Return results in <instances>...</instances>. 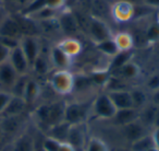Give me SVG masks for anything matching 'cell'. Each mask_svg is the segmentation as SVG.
<instances>
[{"label":"cell","instance_id":"37","mask_svg":"<svg viewBox=\"0 0 159 151\" xmlns=\"http://www.w3.org/2000/svg\"><path fill=\"white\" fill-rule=\"evenodd\" d=\"M45 3H46V7L59 11L64 7L66 0H45Z\"/></svg>","mask_w":159,"mask_h":151},{"label":"cell","instance_id":"6","mask_svg":"<svg viewBox=\"0 0 159 151\" xmlns=\"http://www.w3.org/2000/svg\"><path fill=\"white\" fill-rule=\"evenodd\" d=\"M111 17L118 23H125L133 20L135 16V6L129 0H118L111 7Z\"/></svg>","mask_w":159,"mask_h":151},{"label":"cell","instance_id":"5","mask_svg":"<svg viewBox=\"0 0 159 151\" xmlns=\"http://www.w3.org/2000/svg\"><path fill=\"white\" fill-rule=\"evenodd\" d=\"M87 34L94 44L113 36L110 27L97 17H89L87 22Z\"/></svg>","mask_w":159,"mask_h":151},{"label":"cell","instance_id":"30","mask_svg":"<svg viewBox=\"0 0 159 151\" xmlns=\"http://www.w3.org/2000/svg\"><path fill=\"white\" fill-rule=\"evenodd\" d=\"M152 147H155L154 140H152V135L148 134V135L139 138L136 141L132 142L130 149L132 151H148Z\"/></svg>","mask_w":159,"mask_h":151},{"label":"cell","instance_id":"14","mask_svg":"<svg viewBox=\"0 0 159 151\" xmlns=\"http://www.w3.org/2000/svg\"><path fill=\"white\" fill-rule=\"evenodd\" d=\"M110 100L112 101L113 105L117 110L131 109L133 107L132 96H131L130 90L119 89V90H109L107 92Z\"/></svg>","mask_w":159,"mask_h":151},{"label":"cell","instance_id":"19","mask_svg":"<svg viewBox=\"0 0 159 151\" xmlns=\"http://www.w3.org/2000/svg\"><path fill=\"white\" fill-rule=\"evenodd\" d=\"M59 48H61L64 53L71 58L79 56L83 51V45L76 37H66L61 40L57 44Z\"/></svg>","mask_w":159,"mask_h":151},{"label":"cell","instance_id":"34","mask_svg":"<svg viewBox=\"0 0 159 151\" xmlns=\"http://www.w3.org/2000/svg\"><path fill=\"white\" fill-rule=\"evenodd\" d=\"M60 146H61V141L49 136H46L42 141V148L44 151H59Z\"/></svg>","mask_w":159,"mask_h":151},{"label":"cell","instance_id":"17","mask_svg":"<svg viewBox=\"0 0 159 151\" xmlns=\"http://www.w3.org/2000/svg\"><path fill=\"white\" fill-rule=\"evenodd\" d=\"M111 76H116L118 78L122 79L124 81H130L137 79L141 75V67L136 64L135 61H129L124 66H122L117 71L110 73Z\"/></svg>","mask_w":159,"mask_h":151},{"label":"cell","instance_id":"21","mask_svg":"<svg viewBox=\"0 0 159 151\" xmlns=\"http://www.w3.org/2000/svg\"><path fill=\"white\" fill-rule=\"evenodd\" d=\"M134 49L131 51H119L117 55H115L113 57H111V60L108 65V71L110 73L117 71L118 69H120L122 66H124L125 64H128L129 61H132L134 58Z\"/></svg>","mask_w":159,"mask_h":151},{"label":"cell","instance_id":"40","mask_svg":"<svg viewBox=\"0 0 159 151\" xmlns=\"http://www.w3.org/2000/svg\"><path fill=\"white\" fill-rule=\"evenodd\" d=\"M143 3L149 8H159V0H143Z\"/></svg>","mask_w":159,"mask_h":151},{"label":"cell","instance_id":"23","mask_svg":"<svg viewBox=\"0 0 159 151\" xmlns=\"http://www.w3.org/2000/svg\"><path fill=\"white\" fill-rule=\"evenodd\" d=\"M26 106H27V104L24 101V99L20 98V96L12 95L9 104H8V106L6 107L5 112H3L1 116H2V117H8V116L23 115Z\"/></svg>","mask_w":159,"mask_h":151},{"label":"cell","instance_id":"20","mask_svg":"<svg viewBox=\"0 0 159 151\" xmlns=\"http://www.w3.org/2000/svg\"><path fill=\"white\" fill-rule=\"evenodd\" d=\"M36 142L29 133H23L14 139L10 151H35Z\"/></svg>","mask_w":159,"mask_h":151},{"label":"cell","instance_id":"35","mask_svg":"<svg viewBox=\"0 0 159 151\" xmlns=\"http://www.w3.org/2000/svg\"><path fill=\"white\" fill-rule=\"evenodd\" d=\"M145 87L148 91L155 92L157 90H159V71L154 72L146 79Z\"/></svg>","mask_w":159,"mask_h":151},{"label":"cell","instance_id":"44","mask_svg":"<svg viewBox=\"0 0 159 151\" xmlns=\"http://www.w3.org/2000/svg\"><path fill=\"white\" fill-rule=\"evenodd\" d=\"M148 151H159V148H157V147H152V148H150Z\"/></svg>","mask_w":159,"mask_h":151},{"label":"cell","instance_id":"1","mask_svg":"<svg viewBox=\"0 0 159 151\" xmlns=\"http://www.w3.org/2000/svg\"><path fill=\"white\" fill-rule=\"evenodd\" d=\"M66 101H56L52 103H45L35 110V116L37 123L45 127V130L56 124L64 120V110H66Z\"/></svg>","mask_w":159,"mask_h":151},{"label":"cell","instance_id":"2","mask_svg":"<svg viewBox=\"0 0 159 151\" xmlns=\"http://www.w3.org/2000/svg\"><path fill=\"white\" fill-rule=\"evenodd\" d=\"M49 85L59 95H69L74 91L75 76L70 70H55L49 78Z\"/></svg>","mask_w":159,"mask_h":151},{"label":"cell","instance_id":"27","mask_svg":"<svg viewBox=\"0 0 159 151\" xmlns=\"http://www.w3.org/2000/svg\"><path fill=\"white\" fill-rule=\"evenodd\" d=\"M52 68L51 66L50 59H49V55L45 56L43 53L39 54L36 60L34 61V64L32 65L31 69L38 76H45L50 71V69Z\"/></svg>","mask_w":159,"mask_h":151},{"label":"cell","instance_id":"22","mask_svg":"<svg viewBox=\"0 0 159 151\" xmlns=\"http://www.w3.org/2000/svg\"><path fill=\"white\" fill-rule=\"evenodd\" d=\"M40 93H42V88H40L39 82L30 77L27 80L26 87H25L24 93H23V99L26 102V104L30 105L35 103L39 98Z\"/></svg>","mask_w":159,"mask_h":151},{"label":"cell","instance_id":"10","mask_svg":"<svg viewBox=\"0 0 159 151\" xmlns=\"http://www.w3.org/2000/svg\"><path fill=\"white\" fill-rule=\"evenodd\" d=\"M121 133H122V135H123V137L126 139V141L130 142V144H132V142L139 140V138L150 134L149 131H148L147 127H146L139 119L134 120V122L130 123V124L125 125V126H122Z\"/></svg>","mask_w":159,"mask_h":151},{"label":"cell","instance_id":"33","mask_svg":"<svg viewBox=\"0 0 159 151\" xmlns=\"http://www.w3.org/2000/svg\"><path fill=\"white\" fill-rule=\"evenodd\" d=\"M145 40L147 44H155L159 42V23L154 22L149 24L145 30Z\"/></svg>","mask_w":159,"mask_h":151},{"label":"cell","instance_id":"25","mask_svg":"<svg viewBox=\"0 0 159 151\" xmlns=\"http://www.w3.org/2000/svg\"><path fill=\"white\" fill-rule=\"evenodd\" d=\"M70 127L71 125L69 123H66V120H63V122L59 123V124H56L55 126L47 129L46 136L52 137L61 142H66V138H68L69 130H70Z\"/></svg>","mask_w":159,"mask_h":151},{"label":"cell","instance_id":"31","mask_svg":"<svg viewBox=\"0 0 159 151\" xmlns=\"http://www.w3.org/2000/svg\"><path fill=\"white\" fill-rule=\"evenodd\" d=\"M84 151H110L109 147L102 139L98 137H91L86 142Z\"/></svg>","mask_w":159,"mask_h":151},{"label":"cell","instance_id":"28","mask_svg":"<svg viewBox=\"0 0 159 151\" xmlns=\"http://www.w3.org/2000/svg\"><path fill=\"white\" fill-rule=\"evenodd\" d=\"M96 49H97L99 53H102V55L107 56V57H113L115 55H117L119 53V48H118L117 44H116L115 40H113V36L110 38H107L105 41H102L99 43H96L95 44Z\"/></svg>","mask_w":159,"mask_h":151},{"label":"cell","instance_id":"36","mask_svg":"<svg viewBox=\"0 0 159 151\" xmlns=\"http://www.w3.org/2000/svg\"><path fill=\"white\" fill-rule=\"evenodd\" d=\"M11 98V92L7 91V90H0V115H2V113L5 112L6 107L8 106Z\"/></svg>","mask_w":159,"mask_h":151},{"label":"cell","instance_id":"4","mask_svg":"<svg viewBox=\"0 0 159 151\" xmlns=\"http://www.w3.org/2000/svg\"><path fill=\"white\" fill-rule=\"evenodd\" d=\"M117 113V109L107 93H100L92 102V114L99 119L111 120Z\"/></svg>","mask_w":159,"mask_h":151},{"label":"cell","instance_id":"41","mask_svg":"<svg viewBox=\"0 0 159 151\" xmlns=\"http://www.w3.org/2000/svg\"><path fill=\"white\" fill-rule=\"evenodd\" d=\"M59 151H76L74 147H72L68 142H61V146H60Z\"/></svg>","mask_w":159,"mask_h":151},{"label":"cell","instance_id":"13","mask_svg":"<svg viewBox=\"0 0 159 151\" xmlns=\"http://www.w3.org/2000/svg\"><path fill=\"white\" fill-rule=\"evenodd\" d=\"M23 124H24L23 115L3 117L2 122L0 123V134H2L6 137L7 136L12 137L22 129Z\"/></svg>","mask_w":159,"mask_h":151},{"label":"cell","instance_id":"7","mask_svg":"<svg viewBox=\"0 0 159 151\" xmlns=\"http://www.w3.org/2000/svg\"><path fill=\"white\" fill-rule=\"evenodd\" d=\"M20 47L22 48L30 66L32 67L36 58L42 53V46L38 37L35 35H23L20 40Z\"/></svg>","mask_w":159,"mask_h":151},{"label":"cell","instance_id":"29","mask_svg":"<svg viewBox=\"0 0 159 151\" xmlns=\"http://www.w3.org/2000/svg\"><path fill=\"white\" fill-rule=\"evenodd\" d=\"M131 96H132L133 107L137 110H142L145 105L148 104V95L143 89L134 88L130 90Z\"/></svg>","mask_w":159,"mask_h":151},{"label":"cell","instance_id":"39","mask_svg":"<svg viewBox=\"0 0 159 151\" xmlns=\"http://www.w3.org/2000/svg\"><path fill=\"white\" fill-rule=\"evenodd\" d=\"M152 137V140H154V144H155V147L159 148V127H154L150 133Z\"/></svg>","mask_w":159,"mask_h":151},{"label":"cell","instance_id":"18","mask_svg":"<svg viewBox=\"0 0 159 151\" xmlns=\"http://www.w3.org/2000/svg\"><path fill=\"white\" fill-rule=\"evenodd\" d=\"M0 36H7V37L21 38L22 31L18 20L13 18H6L0 23Z\"/></svg>","mask_w":159,"mask_h":151},{"label":"cell","instance_id":"8","mask_svg":"<svg viewBox=\"0 0 159 151\" xmlns=\"http://www.w3.org/2000/svg\"><path fill=\"white\" fill-rule=\"evenodd\" d=\"M58 27L68 35V37H74L80 32V25L74 14L69 10H66L57 17Z\"/></svg>","mask_w":159,"mask_h":151},{"label":"cell","instance_id":"24","mask_svg":"<svg viewBox=\"0 0 159 151\" xmlns=\"http://www.w3.org/2000/svg\"><path fill=\"white\" fill-rule=\"evenodd\" d=\"M159 107H157L152 103H148L147 105L139 110V119L145 125L146 127H152L155 126V122H156L157 115H158Z\"/></svg>","mask_w":159,"mask_h":151},{"label":"cell","instance_id":"42","mask_svg":"<svg viewBox=\"0 0 159 151\" xmlns=\"http://www.w3.org/2000/svg\"><path fill=\"white\" fill-rule=\"evenodd\" d=\"M150 100H152V104H155L157 107H159V90L152 92V99Z\"/></svg>","mask_w":159,"mask_h":151},{"label":"cell","instance_id":"43","mask_svg":"<svg viewBox=\"0 0 159 151\" xmlns=\"http://www.w3.org/2000/svg\"><path fill=\"white\" fill-rule=\"evenodd\" d=\"M115 151H132L130 148H124V147H119V148H117Z\"/></svg>","mask_w":159,"mask_h":151},{"label":"cell","instance_id":"3","mask_svg":"<svg viewBox=\"0 0 159 151\" xmlns=\"http://www.w3.org/2000/svg\"><path fill=\"white\" fill-rule=\"evenodd\" d=\"M92 113V102H66L64 120L70 125L85 124Z\"/></svg>","mask_w":159,"mask_h":151},{"label":"cell","instance_id":"16","mask_svg":"<svg viewBox=\"0 0 159 151\" xmlns=\"http://www.w3.org/2000/svg\"><path fill=\"white\" fill-rule=\"evenodd\" d=\"M139 118V110L131 107V109L117 110V113L113 116L111 120H113V124L119 127L125 126L130 123L137 120Z\"/></svg>","mask_w":159,"mask_h":151},{"label":"cell","instance_id":"26","mask_svg":"<svg viewBox=\"0 0 159 151\" xmlns=\"http://www.w3.org/2000/svg\"><path fill=\"white\" fill-rule=\"evenodd\" d=\"M113 40L117 44L120 51H131L134 49V38L133 35L129 32H118L117 34H113Z\"/></svg>","mask_w":159,"mask_h":151},{"label":"cell","instance_id":"15","mask_svg":"<svg viewBox=\"0 0 159 151\" xmlns=\"http://www.w3.org/2000/svg\"><path fill=\"white\" fill-rule=\"evenodd\" d=\"M18 77V72L14 70V68L10 65L9 61L0 65V85L6 88L7 91L10 92Z\"/></svg>","mask_w":159,"mask_h":151},{"label":"cell","instance_id":"11","mask_svg":"<svg viewBox=\"0 0 159 151\" xmlns=\"http://www.w3.org/2000/svg\"><path fill=\"white\" fill-rule=\"evenodd\" d=\"M86 138V131H85V124H77V125H71L70 130L68 134L66 141L72 147H74L75 150L83 149L84 150L85 146L87 142Z\"/></svg>","mask_w":159,"mask_h":151},{"label":"cell","instance_id":"9","mask_svg":"<svg viewBox=\"0 0 159 151\" xmlns=\"http://www.w3.org/2000/svg\"><path fill=\"white\" fill-rule=\"evenodd\" d=\"M49 59H50L51 66L55 70H70L73 64V58L68 56L61 48L57 46H52L49 51Z\"/></svg>","mask_w":159,"mask_h":151},{"label":"cell","instance_id":"38","mask_svg":"<svg viewBox=\"0 0 159 151\" xmlns=\"http://www.w3.org/2000/svg\"><path fill=\"white\" fill-rule=\"evenodd\" d=\"M10 51H11V49H9L7 46L0 43V65L5 64L9 60Z\"/></svg>","mask_w":159,"mask_h":151},{"label":"cell","instance_id":"12","mask_svg":"<svg viewBox=\"0 0 159 151\" xmlns=\"http://www.w3.org/2000/svg\"><path fill=\"white\" fill-rule=\"evenodd\" d=\"M12 67L14 68V70L18 72L19 76L21 75H29V71L31 70V66H30L29 61H27L26 57H25L24 53H23L22 48L19 45L18 47L11 49L9 56V60Z\"/></svg>","mask_w":159,"mask_h":151},{"label":"cell","instance_id":"32","mask_svg":"<svg viewBox=\"0 0 159 151\" xmlns=\"http://www.w3.org/2000/svg\"><path fill=\"white\" fill-rule=\"evenodd\" d=\"M29 75H21L18 77L16 81L14 82L13 87L11 88L10 92H11L12 95L14 96H20L23 98V93H24L25 87H26L27 80H29Z\"/></svg>","mask_w":159,"mask_h":151}]
</instances>
